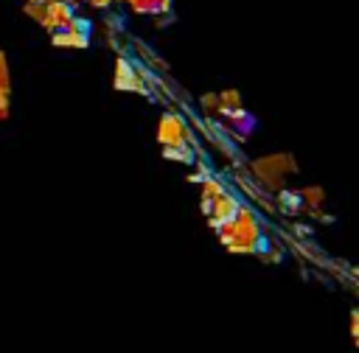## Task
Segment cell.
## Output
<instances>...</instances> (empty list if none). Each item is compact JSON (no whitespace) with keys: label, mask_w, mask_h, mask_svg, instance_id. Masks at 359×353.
<instances>
[{"label":"cell","mask_w":359,"mask_h":353,"mask_svg":"<svg viewBox=\"0 0 359 353\" xmlns=\"http://www.w3.org/2000/svg\"><path fill=\"white\" fill-rule=\"evenodd\" d=\"M216 233H219V241L224 244V249H230V252L261 255L264 249H269V238L264 233V224L250 205H238V210L224 224H219Z\"/></svg>","instance_id":"1"},{"label":"cell","mask_w":359,"mask_h":353,"mask_svg":"<svg viewBox=\"0 0 359 353\" xmlns=\"http://www.w3.org/2000/svg\"><path fill=\"white\" fill-rule=\"evenodd\" d=\"M157 143L163 146L165 157H174L180 162H194V134L188 129V123L174 115L165 112L157 123Z\"/></svg>","instance_id":"2"},{"label":"cell","mask_w":359,"mask_h":353,"mask_svg":"<svg viewBox=\"0 0 359 353\" xmlns=\"http://www.w3.org/2000/svg\"><path fill=\"white\" fill-rule=\"evenodd\" d=\"M297 171L294 157L292 154H272V157H261L250 165V174L255 179V185L266 193H278L286 188V179Z\"/></svg>","instance_id":"3"},{"label":"cell","mask_w":359,"mask_h":353,"mask_svg":"<svg viewBox=\"0 0 359 353\" xmlns=\"http://www.w3.org/2000/svg\"><path fill=\"white\" fill-rule=\"evenodd\" d=\"M22 11H25L28 17H34V20H36L45 31H50V34L67 28V22L76 17V14H73V3H67V0H56V3H25Z\"/></svg>","instance_id":"4"},{"label":"cell","mask_w":359,"mask_h":353,"mask_svg":"<svg viewBox=\"0 0 359 353\" xmlns=\"http://www.w3.org/2000/svg\"><path fill=\"white\" fill-rule=\"evenodd\" d=\"M238 205H241V202L224 188V191L216 193L210 202H202V213L208 216V221H210L213 227H219V224H224V221L238 210Z\"/></svg>","instance_id":"5"},{"label":"cell","mask_w":359,"mask_h":353,"mask_svg":"<svg viewBox=\"0 0 359 353\" xmlns=\"http://www.w3.org/2000/svg\"><path fill=\"white\" fill-rule=\"evenodd\" d=\"M50 42L59 45V48H87V42H90V22L81 20V17H73L67 22V28L50 34Z\"/></svg>","instance_id":"6"},{"label":"cell","mask_w":359,"mask_h":353,"mask_svg":"<svg viewBox=\"0 0 359 353\" xmlns=\"http://www.w3.org/2000/svg\"><path fill=\"white\" fill-rule=\"evenodd\" d=\"M115 87L118 90H137L143 92V84L135 73V64H129L126 59H118V70H115Z\"/></svg>","instance_id":"7"},{"label":"cell","mask_w":359,"mask_h":353,"mask_svg":"<svg viewBox=\"0 0 359 353\" xmlns=\"http://www.w3.org/2000/svg\"><path fill=\"white\" fill-rule=\"evenodd\" d=\"M0 92L11 95V78H8V64H6V53L0 50Z\"/></svg>","instance_id":"8"},{"label":"cell","mask_w":359,"mask_h":353,"mask_svg":"<svg viewBox=\"0 0 359 353\" xmlns=\"http://www.w3.org/2000/svg\"><path fill=\"white\" fill-rule=\"evenodd\" d=\"M356 322H359V314L351 311V336H353V342H356Z\"/></svg>","instance_id":"9"}]
</instances>
